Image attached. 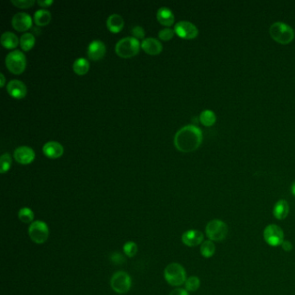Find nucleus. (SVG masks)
<instances>
[{"label": "nucleus", "instance_id": "obj_1", "mask_svg": "<svg viewBox=\"0 0 295 295\" xmlns=\"http://www.w3.org/2000/svg\"><path fill=\"white\" fill-rule=\"evenodd\" d=\"M203 133L194 125H187L177 132L174 144L182 153H191L202 144Z\"/></svg>", "mask_w": 295, "mask_h": 295}, {"label": "nucleus", "instance_id": "obj_2", "mask_svg": "<svg viewBox=\"0 0 295 295\" xmlns=\"http://www.w3.org/2000/svg\"><path fill=\"white\" fill-rule=\"evenodd\" d=\"M270 36L280 45H288L295 38V32L291 27L282 22L273 23L269 29Z\"/></svg>", "mask_w": 295, "mask_h": 295}, {"label": "nucleus", "instance_id": "obj_3", "mask_svg": "<svg viewBox=\"0 0 295 295\" xmlns=\"http://www.w3.org/2000/svg\"><path fill=\"white\" fill-rule=\"evenodd\" d=\"M164 280L171 286L180 287L186 281V272L180 263H171L164 270Z\"/></svg>", "mask_w": 295, "mask_h": 295}, {"label": "nucleus", "instance_id": "obj_4", "mask_svg": "<svg viewBox=\"0 0 295 295\" xmlns=\"http://www.w3.org/2000/svg\"><path fill=\"white\" fill-rule=\"evenodd\" d=\"M228 228L224 221L213 219L206 225L205 234L212 242L224 241L228 235Z\"/></svg>", "mask_w": 295, "mask_h": 295}, {"label": "nucleus", "instance_id": "obj_5", "mask_svg": "<svg viewBox=\"0 0 295 295\" xmlns=\"http://www.w3.org/2000/svg\"><path fill=\"white\" fill-rule=\"evenodd\" d=\"M139 42L134 37H127L120 39L115 45V51L120 57H132L138 54L139 50Z\"/></svg>", "mask_w": 295, "mask_h": 295}, {"label": "nucleus", "instance_id": "obj_6", "mask_svg": "<svg viewBox=\"0 0 295 295\" xmlns=\"http://www.w3.org/2000/svg\"><path fill=\"white\" fill-rule=\"evenodd\" d=\"M5 65L10 71L19 75L25 69L26 57L19 49L13 50L5 57Z\"/></svg>", "mask_w": 295, "mask_h": 295}, {"label": "nucleus", "instance_id": "obj_7", "mask_svg": "<svg viewBox=\"0 0 295 295\" xmlns=\"http://www.w3.org/2000/svg\"><path fill=\"white\" fill-rule=\"evenodd\" d=\"M28 234L32 242L37 244H43L49 238V227L43 221H35L30 224Z\"/></svg>", "mask_w": 295, "mask_h": 295}, {"label": "nucleus", "instance_id": "obj_8", "mask_svg": "<svg viewBox=\"0 0 295 295\" xmlns=\"http://www.w3.org/2000/svg\"><path fill=\"white\" fill-rule=\"evenodd\" d=\"M110 285L116 294L124 295L131 289V277L124 271H118L113 274L110 280Z\"/></svg>", "mask_w": 295, "mask_h": 295}, {"label": "nucleus", "instance_id": "obj_9", "mask_svg": "<svg viewBox=\"0 0 295 295\" xmlns=\"http://www.w3.org/2000/svg\"><path fill=\"white\" fill-rule=\"evenodd\" d=\"M263 238L269 246H280L284 242V232L276 224H269L264 228Z\"/></svg>", "mask_w": 295, "mask_h": 295}, {"label": "nucleus", "instance_id": "obj_10", "mask_svg": "<svg viewBox=\"0 0 295 295\" xmlns=\"http://www.w3.org/2000/svg\"><path fill=\"white\" fill-rule=\"evenodd\" d=\"M175 33L184 39H192L197 38L198 35V28L192 23L188 21H180L177 23L174 27Z\"/></svg>", "mask_w": 295, "mask_h": 295}, {"label": "nucleus", "instance_id": "obj_11", "mask_svg": "<svg viewBox=\"0 0 295 295\" xmlns=\"http://www.w3.org/2000/svg\"><path fill=\"white\" fill-rule=\"evenodd\" d=\"M11 24L18 31H24L29 30L32 25V20L29 14L25 12H18L12 17Z\"/></svg>", "mask_w": 295, "mask_h": 295}, {"label": "nucleus", "instance_id": "obj_12", "mask_svg": "<svg viewBox=\"0 0 295 295\" xmlns=\"http://www.w3.org/2000/svg\"><path fill=\"white\" fill-rule=\"evenodd\" d=\"M204 235L197 229H189L182 235V242L187 247H196L204 243Z\"/></svg>", "mask_w": 295, "mask_h": 295}, {"label": "nucleus", "instance_id": "obj_13", "mask_svg": "<svg viewBox=\"0 0 295 295\" xmlns=\"http://www.w3.org/2000/svg\"><path fill=\"white\" fill-rule=\"evenodd\" d=\"M14 158L16 160L21 164H30L35 158V152L29 146H19L14 152Z\"/></svg>", "mask_w": 295, "mask_h": 295}, {"label": "nucleus", "instance_id": "obj_14", "mask_svg": "<svg viewBox=\"0 0 295 295\" xmlns=\"http://www.w3.org/2000/svg\"><path fill=\"white\" fill-rule=\"evenodd\" d=\"M106 54V46L101 40H93L89 45L88 56L90 59L97 61L101 59Z\"/></svg>", "mask_w": 295, "mask_h": 295}, {"label": "nucleus", "instance_id": "obj_15", "mask_svg": "<svg viewBox=\"0 0 295 295\" xmlns=\"http://www.w3.org/2000/svg\"><path fill=\"white\" fill-rule=\"evenodd\" d=\"M7 92L12 97L22 99L26 95V86L19 80H11L7 84Z\"/></svg>", "mask_w": 295, "mask_h": 295}, {"label": "nucleus", "instance_id": "obj_16", "mask_svg": "<svg viewBox=\"0 0 295 295\" xmlns=\"http://www.w3.org/2000/svg\"><path fill=\"white\" fill-rule=\"evenodd\" d=\"M142 49L149 55H158L162 51L163 46L156 38H147L141 43Z\"/></svg>", "mask_w": 295, "mask_h": 295}, {"label": "nucleus", "instance_id": "obj_17", "mask_svg": "<svg viewBox=\"0 0 295 295\" xmlns=\"http://www.w3.org/2000/svg\"><path fill=\"white\" fill-rule=\"evenodd\" d=\"M43 151L47 157L50 158V159H56L63 155L64 147L60 143L56 142V141H49L44 146Z\"/></svg>", "mask_w": 295, "mask_h": 295}, {"label": "nucleus", "instance_id": "obj_18", "mask_svg": "<svg viewBox=\"0 0 295 295\" xmlns=\"http://www.w3.org/2000/svg\"><path fill=\"white\" fill-rule=\"evenodd\" d=\"M289 214V204L284 199H280L274 204L273 209V217L277 220H284Z\"/></svg>", "mask_w": 295, "mask_h": 295}, {"label": "nucleus", "instance_id": "obj_19", "mask_svg": "<svg viewBox=\"0 0 295 295\" xmlns=\"http://www.w3.org/2000/svg\"><path fill=\"white\" fill-rule=\"evenodd\" d=\"M158 21L165 26H171L174 23V15L167 7H161L157 11Z\"/></svg>", "mask_w": 295, "mask_h": 295}, {"label": "nucleus", "instance_id": "obj_20", "mask_svg": "<svg viewBox=\"0 0 295 295\" xmlns=\"http://www.w3.org/2000/svg\"><path fill=\"white\" fill-rule=\"evenodd\" d=\"M107 25L109 30L117 33L122 30L124 26V20L121 16L119 14H112L109 17L107 20Z\"/></svg>", "mask_w": 295, "mask_h": 295}, {"label": "nucleus", "instance_id": "obj_21", "mask_svg": "<svg viewBox=\"0 0 295 295\" xmlns=\"http://www.w3.org/2000/svg\"><path fill=\"white\" fill-rule=\"evenodd\" d=\"M1 44L7 49H14L19 45V38L11 31H5L1 36Z\"/></svg>", "mask_w": 295, "mask_h": 295}, {"label": "nucleus", "instance_id": "obj_22", "mask_svg": "<svg viewBox=\"0 0 295 295\" xmlns=\"http://www.w3.org/2000/svg\"><path fill=\"white\" fill-rule=\"evenodd\" d=\"M51 14L49 11L40 9L34 13V21L39 26H45L50 22Z\"/></svg>", "mask_w": 295, "mask_h": 295}, {"label": "nucleus", "instance_id": "obj_23", "mask_svg": "<svg viewBox=\"0 0 295 295\" xmlns=\"http://www.w3.org/2000/svg\"><path fill=\"white\" fill-rule=\"evenodd\" d=\"M200 253L204 258L212 257L216 253V245L210 240L204 241L200 247Z\"/></svg>", "mask_w": 295, "mask_h": 295}, {"label": "nucleus", "instance_id": "obj_24", "mask_svg": "<svg viewBox=\"0 0 295 295\" xmlns=\"http://www.w3.org/2000/svg\"><path fill=\"white\" fill-rule=\"evenodd\" d=\"M200 121L203 125H204L205 127H211L217 121V116L215 114V113L211 110H204L201 114H200Z\"/></svg>", "mask_w": 295, "mask_h": 295}, {"label": "nucleus", "instance_id": "obj_25", "mask_svg": "<svg viewBox=\"0 0 295 295\" xmlns=\"http://www.w3.org/2000/svg\"><path fill=\"white\" fill-rule=\"evenodd\" d=\"M73 68H74V71L77 75H84L90 69V63L85 58L81 57V58H78V59L75 61L74 65H73Z\"/></svg>", "mask_w": 295, "mask_h": 295}, {"label": "nucleus", "instance_id": "obj_26", "mask_svg": "<svg viewBox=\"0 0 295 295\" xmlns=\"http://www.w3.org/2000/svg\"><path fill=\"white\" fill-rule=\"evenodd\" d=\"M35 37L31 33L23 34L20 38V45L23 50H30L35 45Z\"/></svg>", "mask_w": 295, "mask_h": 295}, {"label": "nucleus", "instance_id": "obj_27", "mask_svg": "<svg viewBox=\"0 0 295 295\" xmlns=\"http://www.w3.org/2000/svg\"><path fill=\"white\" fill-rule=\"evenodd\" d=\"M18 216H19V220L23 224H30V223L32 224L33 223V211L28 207H24V208L19 209Z\"/></svg>", "mask_w": 295, "mask_h": 295}, {"label": "nucleus", "instance_id": "obj_28", "mask_svg": "<svg viewBox=\"0 0 295 295\" xmlns=\"http://www.w3.org/2000/svg\"><path fill=\"white\" fill-rule=\"evenodd\" d=\"M185 290L188 292H196L200 288V279L197 276L189 277L185 283Z\"/></svg>", "mask_w": 295, "mask_h": 295}, {"label": "nucleus", "instance_id": "obj_29", "mask_svg": "<svg viewBox=\"0 0 295 295\" xmlns=\"http://www.w3.org/2000/svg\"><path fill=\"white\" fill-rule=\"evenodd\" d=\"M123 251L128 257H134L138 252V246L135 242H127L124 244Z\"/></svg>", "mask_w": 295, "mask_h": 295}, {"label": "nucleus", "instance_id": "obj_30", "mask_svg": "<svg viewBox=\"0 0 295 295\" xmlns=\"http://www.w3.org/2000/svg\"><path fill=\"white\" fill-rule=\"evenodd\" d=\"M11 157L9 153H4L0 158V172L3 174L11 167Z\"/></svg>", "mask_w": 295, "mask_h": 295}, {"label": "nucleus", "instance_id": "obj_31", "mask_svg": "<svg viewBox=\"0 0 295 295\" xmlns=\"http://www.w3.org/2000/svg\"><path fill=\"white\" fill-rule=\"evenodd\" d=\"M175 31L171 29V28H164L163 30H159V38H160L163 41H168L172 39L174 36Z\"/></svg>", "mask_w": 295, "mask_h": 295}, {"label": "nucleus", "instance_id": "obj_32", "mask_svg": "<svg viewBox=\"0 0 295 295\" xmlns=\"http://www.w3.org/2000/svg\"><path fill=\"white\" fill-rule=\"evenodd\" d=\"M11 3L19 8H29L33 5L34 0H11Z\"/></svg>", "mask_w": 295, "mask_h": 295}, {"label": "nucleus", "instance_id": "obj_33", "mask_svg": "<svg viewBox=\"0 0 295 295\" xmlns=\"http://www.w3.org/2000/svg\"><path fill=\"white\" fill-rule=\"evenodd\" d=\"M110 261L115 265H121L125 262V259L123 255L119 252H113L110 255Z\"/></svg>", "mask_w": 295, "mask_h": 295}, {"label": "nucleus", "instance_id": "obj_34", "mask_svg": "<svg viewBox=\"0 0 295 295\" xmlns=\"http://www.w3.org/2000/svg\"><path fill=\"white\" fill-rule=\"evenodd\" d=\"M132 34L135 38H144L145 37V30L141 26H135L132 29Z\"/></svg>", "mask_w": 295, "mask_h": 295}, {"label": "nucleus", "instance_id": "obj_35", "mask_svg": "<svg viewBox=\"0 0 295 295\" xmlns=\"http://www.w3.org/2000/svg\"><path fill=\"white\" fill-rule=\"evenodd\" d=\"M169 295H189L188 291L183 288H176L174 290H172Z\"/></svg>", "mask_w": 295, "mask_h": 295}, {"label": "nucleus", "instance_id": "obj_36", "mask_svg": "<svg viewBox=\"0 0 295 295\" xmlns=\"http://www.w3.org/2000/svg\"><path fill=\"white\" fill-rule=\"evenodd\" d=\"M280 246L283 249V250L286 251V252H290L293 250V244L289 241H285L284 240V242L282 243Z\"/></svg>", "mask_w": 295, "mask_h": 295}, {"label": "nucleus", "instance_id": "obj_37", "mask_svg": "<svg viewBox=\"0 0 295 295\" xmlns=\"http://www.w3.org/2000/svg\"><path fill=\"white\" fill-rule=\"evenodd\" d=\"M38 3L39 5H41L43 7H48L50 4H52L53 1L52 0H43V1L38 0Z\"/></svg>", "mask_w": 295, "mask_h": 295}, {"label": "nucleus", "instance_id": "obj_38", "mask_svg": "<svg viewBox=\"0 0 295 295\" xmlns=\"http://www.w3.org/2000/svg\"><path fill=\"white\" fill-rule=\"evenodd\" d=\"M0 79H1V82H0V86L4 87V82H5V80H4V76L2 73L0 74Z\"/></svg>", "mask_w": 295, "mask_h": 295}, {"label": "nucleus", "instance_id": "obj_39", "mask_svg": "<svg viewBox=\"0 0 295 295\" xmlns=\"http://www.w3.org/2000/svg\"><path fill=\"white\" fill-rule=\"evenodd\" d=\"M291 191L292 194L294 195L295 197V181L293 183V184H292Z\"/></svg>", "mask_w": 295, "mask_h": 295}]
</instances>
